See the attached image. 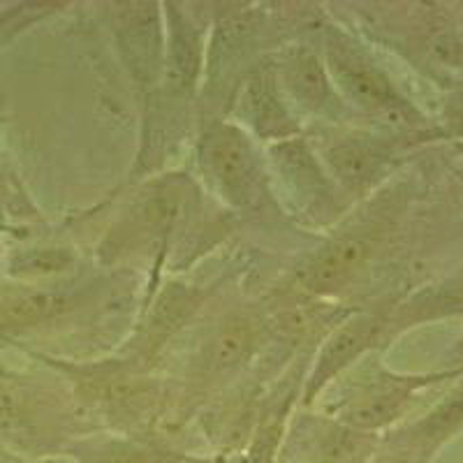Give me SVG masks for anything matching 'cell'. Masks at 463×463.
<instances>
[{
  "instance_id": "cell-1",
  "label": "cell",
  "mask_w": 463,
  "mask_h": 463,
  "mask_svg": "<svg viewBox=\"0 0 463 463\" xmlns=\"http://www.w3.org/2000/svg\"><path fill=\"white\" fill-rule=\"evenodd\" d=\"M116 33L123 58L135 80L142 84L156 81L163 58V28L158 5L153 3H128L116 14Z\"/></svg>"
},
{
  "instance_id": "cell-2",
  "label": "cell",
  "mask_w": 463,
  "mask_h": 463,
  "mask_svg": "<svg viewBox=\"0 0 463 463\" xmlns=\"http://www.w3.org/2000/svg\"><path fill=\"white\" fill-rule=\"evenodd\" d=\"M206 165L222 195L234 204H250L258 195V169L246 137L234 128L221 126L206 142Z\"/></svg>"
},
{
  "instance_id": "cell-3",
  "label": "cell",
  "mask_w": 463,
  "mask_h": 463,
  "mask_svg": "<svg viewBox=\"0 0 463 463\" xmlns=\"http://www.w3.org/2000/svg\"><path fill=\"white\" fill-rule=\"evenodd\" d=\"M378 329L380 320L373 316L353 317L341 329H336L322 347L320 357H317L311 383H308V399L316 396L334 375L341 373L354 357H359V353H364L373 343V338L378 336Z\"/></svg>"
},
{
  "instance_id": "cell-4",
  "label": "cell",
  "mask_w": 463,
  "mask_h": 463,
  "mask_svg": "<svg viewBox=\"0 0 463 463\" xmlns=\"http://www.w3.org/2000/svg\"><path fill=\"white\" fill-rule=\"evenodd\" d=\"M369 255V241H364V239H341V241L326 248V250H322L308 264L301 280H304V285L311 292L329 295V292H336V289L345 288L362 271Z\"/></svg>"
},
{
  "instance_id": "cell-5",
  "label": "cell",
  "mask_w": 463,
  "mask_h": 463,
  "mask_svg": "<svg viewBox=\"0 0 463 463\" xmlns=\"http://www.w3.org/2000/svg\"><path fill=\"white\" fill-rule=\"evenodd\" d=\"M329 63H332L338 84L364 109L392 111L401 107L399 95L394 93L390 81L384 80L378 70H373L371 65L362 63L359 58H354L353 53L332 52L329 53Z\"/></svg>"
},
{
  "instance_id": "cell-6",
  "label": "cell",
  "mask_w": 463,
  "mask_h": 463,
  "mask_svg": "<svg viewBox=\"0 0 463 463\" xmlns=\"http://www.w3.org/2000/svg\"><path fill=\"white\" fill-rule=\"evenodd\" d=\"M408 401V390L403 387H387V390H373L362 399H354L343 411L345 424L354 429H378L390 424Z\"/></svg>"
},
{
  "instance_id": "cell-7",
  "label": "cell",
  "mask_w": 463,
  "mask_h": 463,
  "mask_svg": "<svg viewBox=\"0 0 463 463\" xmlns=\"http://www.w3.org/2000/svg\"><path fill=\"white\" fill-rule=\"evenodd\" d=\"M65 297L58 292H33L0 304V326H31L63 311Z\"/></svg>"
},
{
  "instance_id": "cell-8",
  "label": "cell",
  "mask_w": 463,
  "mask_h": 463,
  "mask_svg": "<svg viewBox=\"0 0 463 463\" xmlns=\"http://www.w3.org/2000/svg\"><path fill=\"white\" fill-rule=\"evenodd\" d=\"M255 332L248 322H232L222 326L216 338L206 347V366L211 371H225L237 366L241 359L248 357L253 347Z\"/></svg>"
},
{
  "instance_id": "cell-9",
  "label": "cell",
  "mask_w": 463,
  "mask_h": 463,
  "mask_svg": "<svg viewBox=\"0 0 463 463\" xmlns=\"http://www.w3.org/2000/svg\"><path fill=\"white\" fill-rule=\"evenodd\" d=\"M326 160L332 165L334 174L350 188H359L373 176L378 156L373 148L359 142H341L329 148Z\"/></svg>"
},
{
  "instance_id": "cell-10",
  "label": "cell",
  "mask_w": 463,
  "mask_h": 463,
  "mask_svg": "<svg viewBox=\"0 0 463 463\" xmlns=\"http://www.w3.org/2000/svg\"><path fill=\"white\" fill-rule=\"evenodd\" d=\"M288 81L297 98L308 107H322L329 98L325 70L311 53H299V56L292 58L288 68Z\"/></svg>"
},
{
  "instance_id": "cell-11",
  "label": "cell",
  "mask_w": 463,
  "mask_h": 463,
  "mask_svg": "<svg viewBox=\"0 0 463 463\" xmlns=\"http://www.w3.org/2000/svg\"><path fill=\"white\" fill-rule=\"evenodd\" d=\"M172 77L176 84L190 86L200 70V40L181 16L172 14Z\"/></svg>"
},
{
  "instance_id": "cell-12",
  "label": "cell",
  "mask_w": 463,
  "mask_h": 463,
  "mask_svg": "<svg viewBox=\"0 0 463 463\" xmlns=\"http://www.w3.org/2000/svg\"><path fill=\"white\" fill-rule=\"evenodd\" d=\"M184 190L176 188V185H163L160 190H156L153 195H148L146 200L139 204L137 213V230L144 232H160L167 230L176 218H179L181 209H184Z\"/></svg>"
},
{
  "instance_id": "cell-13",
  "label": "cell",
  "mask_w": 463,
  "mask_h": 463,
  "mask_svg": "<svg viewBox=\"0 0 463 463\" xmlns=\"http://www.w3.org/2000/svg\"><path fill=\"white\" fill-rule=\"evenodd\" d=\"M250 111H253V121L267 135H288V116L283 107L276 100V95L269 90L267 81L258 80L250 89Z\"/></svg>"
},
{
  "instance_id": "cell-14",
  "label": "cell",
  "mask_w": 463,
  "mask_h": 463,
  "mask_svg": "<svg viewBox=\"0 0 463 463\" xmlns=\"http://www.w3.org/2000/svg\"><path fill=\"white\" fill-rule=\"evenodd\" d=\"M463 424V387L454 392L442 405H438L436 411L429 415V420L421 424V438L427 440H440V438L449 436L454 429Z\"/></svg>"
},
{
  "instance_id": "cell-15",
  "label": "cell",
  "mask_w": 463,
  "mask_h": 463,
  "mask_svg": "<svg viewBox=\"0 0 463 463\" xmlns=\"http://www.w3.org/2000/svg\"><path fill=\"white\" fill-rule=\"evenodd\" d=\"M366 452H369V445L359 433L336 429L326 436L322 458L325 463H362Z\"/></svg>"
},
{
  "instance_id": "cell-16",
  "label": "cell",
  "mask_w": 463,
  "mask_h": 463,
  "mask_svg": "<svg viewBox=\"0 0 463 463\" xmlns=\"http://www.w3.org/2000/svg\"><path fill=\"white\" fill-rule=\"evenodd\" d=\"M190 311V297L185 295V289H169L167 295L163 297V301L156 308V316H153V332L156 338H163L165 334H169L174 326L179 325Z\"/></svg>"
},
{
  "instance_id": "cell-17",
  "label": "cell",
  "mask_w": 463,
  "mask_h": 463,
  "mask_svg": "<svg viewBox=\"0 0 463 463\" xmlns=\"http://www.w3.org/2000/svg\"><path fill=\"white\" fill-rule=\"evenodd\" d=\"M463 306V279L454 280V283L445 285V288L433 295L431 299H427V306L421 308H429V311H452V308H461Z\"/></svg>"
},
{
  "instance_id": "cell-18",
  "label": "cell",
  "mask_w": 463,
  "mask_h": 463,
  "mask_svg": "<svg viewBox=\"0 0 463 463\" xmlns=\"http://www.w3.org/2000/svg\"><path fill=\"white\" fill-rule=\"evenodd\" d=\"M22 424V405L12 392L0 390V433H12Z\"/></svg>"
},
{
  "instance_id": "cell-19",
  "label": "cell",
  "mask_w": 463,
  "mask_h": 463,
  "mask_svg": "<svg viewBox=\"0 0 463 463\" xmlns=\"http://www.w3.org/2000/svg\"><path fill=\"white\" fill-rule=\"evenodd\" d=\"M68 262L63 253H58V250H52V253H33L28 258H24L19 262V267L26 269V271H56L63 264Z\"/></svg>"
},
{
  "instance_id": "cell-20",
  "label": "cell",
  "mask_w": 463,
  "mask_h": 463,
  "mask_svg": "<svg viewBox=\"0 0 463 463\" xmlns=\"http://www.w3.org/2000/svg\"><path fill=\"white\" fill-rule=\"evenodd\" d=\"M111 463H158V461L144 452H121L111 457Z\"/></svg>"
},
{
  "instance_id": "cell-21",
  "label": "cell",
  "mask_w": 463,
  "mask_h": 463,
  "mask_svg": "<svg viewBox=\"0 0 463 463\" xmlns=\"http://www.w3.org/2000/svg\"><path fill=\"white\" fill-rule=\"evenodd\" d=\"M384 463H405L403 458H392V461H384Z\"/></svg>"
}]
</instances>
